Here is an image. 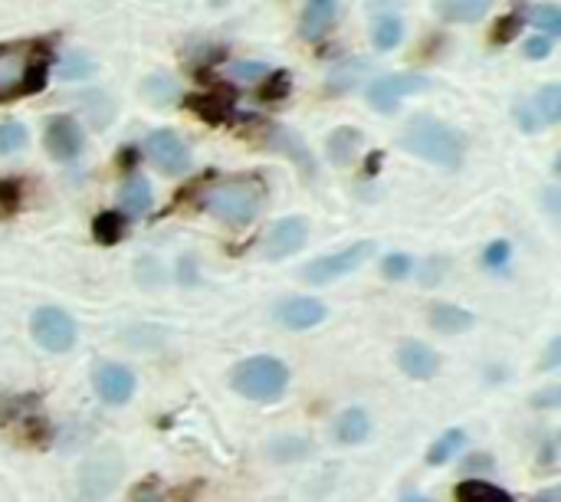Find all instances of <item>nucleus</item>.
I'll list each match as a JSON object with an SVG mask.
<instances>
[{
	"label": "nucleus",
	"instance_id": "obj_1",
	"mask_svg": "<svg viewBox=\"0 0 561 502\" xmlns=\"http://www.w3.org/2000/svg\"><path fill=\"white\" fill-rule=\"evenodd\" d=\"M266 201V187L260 178H227V181H214L204 194H201V207L230 224V227H247L260 217Z\"/></svg>",
	"mask_w": 561,
	"mask_h": 502
},
{
	"label": "nucleus",
	"instance_id": "obj_2",
	"mask_svg": "<svg viewBox=\"0 0 561 502\" xmlns=\"http://www.w3.org/2000/svg\"><path fill=\"white\" fill-rule=\"evenodd\" d=\"M49 49L43 43H3L0 46V102L33 95L46 85Z\"/></svg>",
	"mask_w": 561,
	"mask_h": 502
},
{
	"label": "nucleus",
	"instance_id": "obj_3",
	"mask_svg": "<svg viewBox=\"0 0 561 502\" xmlns=\"http://www.w3.org/2000/svg\"><path fill=\"white\" fill-rule=\"evenodd\" d=\"M401 145H404L411 155H417V158H424V161H431V164H440V168H454V164H460V158H463V141H460V135H457L450 125L437 122V118H414V122L404 128Z\"/></svg>",
	"mask_w": 561,
	"mask_h": 502
},
{
	"label": "nucleus",
	"instance_id": "obj_4",
	"mask_svg": "<svg viewBox=\"0 0 561 502\" xmlns=\"http://www.w3.org/2000/svg\"><path fill=\"white\" fill-rule=\"evenodd\" d=\"M230 385L237 395H243L250 401H276V398H283V391L289 385V372L283 362L260 355V358L240 362L230 375Z\"/></svg>",
	"mask_w": 561,
	"mask_h": 502
},
{
	"label": "nucleus",
	"instance_id": "obj_5",
	"mask_svg": "<svg viewBox=\"0 0 561 502\" xmlns=\"http://www.w3.org/2000/svg\"><path fill=\"white\" fill-rule=\"evenodd\" d=\"M427 89H431V79L421 76V72H388V76H381V79L371 82V89H368V105H371L375 112L391 115V112L401 105V99H408V95H414V92H427Z\"/></svg>",
	"mask_w": 561,
	"mask_h": 502
},
{
	"label": "nucleus",
	"instance_id": "obj_6",
	"mask_svg": "<svg viewBox=\"0 0 561 502\" xmlns=\"http://www.w3.org/2000/svg\"><path fill=\"white\" fill-rule=\"evenodd\" d=\"M371 253H375V243H371V240H362V243H355V247H348V250H342V253L312 260V263L302 270V276H306V283H312V286H325V283H335V279H342V276L355 273L362 263H368Z\"/></svg>",
	"mask_w": 561,
	"mask_h": 502
},
{
	"label": "nucleus",
	"instance_id": "obj_7",
	"mask_svg": "<svg viewBox=\"0 0 561 502\" xmlns=\"http://www.w3.org/2000/svg\"><path fill=\"white\" fill-rule=\"evenodd\" d=\"M30 332L33 339L46 349V352H69L72 342H76V322L72 316H66L62 309H36L33 322H30Z\"/></svg>",
	"mask_w": 561,
	"mask_h": 502
},
{
	"label": "nucleus",
	"instance_id": "obj_8",
	"mask_svg": "<svg viewBox=\"0 0 561 502\" xmlns=\"http://www.w3.org/2000/svg\"><path fill=\"white\" fill-rule=\"evenodd\" d=\"M145 155H148V161H151L158 171H164V174H184V171L191 168V151H187V145L181 141V135L171 132V128L151 132L148 141H145Z\"/></svg>",
	"mask_w": 561,
	"mask_h": 502
},
{
	"label": "nucleus",
	"instance_id": "obj_9",
	"mask_svg": "<svg viewBox=\"0 0 561 502\" xmlns=\"http://www.w3.org/2000/svg\"><path fill=\"white\" fill-rule=\"evenodd\" d=\"M306 240H309V224H306V217H283V220H276V224L270 227V233L263 237L260 253H263L266 260H286V256H293L296 250H302Z\"/></svg>",
	"mask_w": 561,
	"mask_h": 502
},
{
	"label": "nucleus",
	"instance_id": "obj_10",
	"mask_svg": "<svg viewBox=\"0 0 561 502\" xmlns=\"http://www.w3.org/2000/svg\"><path fill=\"white\" fill-rule=\"evenodd\" d=\"M82 141H85V135H82V125H79L76 118L56 115V118L46 122L43 145H46V151H49L56 161H72V158H79Z\"/></svg>",
	"mask_w": 561,
	"mask_h": 502
},
{
	"label": "nucleus",
	"instance_id": "obj_11",
	"mask_svg": "<svg viewBox=\"0 0 561 502\" xmlns=\"http://www.w3.org/2000/svg\"><path fill=\"white\" fill-rule=\"evenodd\" d=\"M95 388L105 404H125L135 391V375L125 365H99L95 372Z\"/></svg>",
	"mask_w": 561,
	"mask_h": 502
},
{
	"label": "nucleus",
	"instance_id": "obj_12",
	"mask_svg": "<svg viewBox=\"0 0 561 502\" xmlns=\"http://www.w3.org/2000/svg\"><path fill=\"white\" fill-rule=\"evenodd\" d=\"M276 319H279L286 329H312V326H319V322L325 319V306H322L319 299L296 296V299L279 303Z\"/></svg>",
	"mask_w": 561,
	"mask_h": 502
},
{
	"label": "nucleus",
	"instance_id": "obj_13",
	"mask_svg": "<svg viewBox=\"0 0 561 502\" xmlns=\"http://www.w3.org/2000/svg\"><path fill=\"white\" fill-rule=\"evenodd\" d=\"M339 16V3L335 0H309L299 20V36L302 39H322Z\"/></svg>",
	"mask_w": 561,
	"mask_h": 502
},
{
	"label": "nucleus",
	"instance_id": "obj_14",
	"mask_svg": "<svg viewBox=\"0 0 561 502\" xmlns=\"http://www.w3.org/2000/svg\"><path fill=\"white\" fill-rule=\"evenodd\" d=\"M398 365H401L404 375L424 381V378H434V375H437L440 358H437L434 349H427V345H421V342H408V345H401V352H398Z\"/></svg>",
	"mask_w": 561,
	"mask_h": 502
},
{
	"label": "nucleus",
	"instance_id": "obj_15",
	"mask_svg": "<svg viewBox=\"0 0 561 502\" xmlns=\"http://www.w3.org/2000/svg\"><path fill=\"white\" fill-rule=\"evenodd\" d=\"M141 95H145L151 105H158V109L178 105V102L184 99L181 82H178L174 76H168V72H151V76H145V79H141Z\"/></svg>",
	"mask_w": 561,
	"mask_h": 502
},
{
	"label": "nucleus",
	"instance_id": "obj_16",
	"mask_svg": "<svg viewBox=\"0 0 561 502\" xmlns=\"http://www.w3.org/2000/svg\"><path fill=\"white\" fill-rule=\"evenodd\" d=\"M118 207L131 217H145L154 207V191L145 178H128L118 191Z\"/></svg>",
	"mask_w": 561,
	"mask_h": 502
},
{
	"label": "nucleus",
	"instance_id": "obj_17",
	"mask_svg": "<svg viewBox=\"0 0 561 502\" xmlns=\"http://www.w3.org/2000/svg\"><path fill=\"white\" fill-rule=\"evenodd\" d=\"M493 0H434V10L447 23H477L490 13Z\"/></svg>",
	"mask_w": 561,
	"mask_h": 502
},
{
	"label": "nucleus",
	"instance_id": "obj_18",
	"mask_svg": "<svg viewBox=\"0 0 561 502\" xmlns=\"http://www.w3.org/2000/svg\"><path fill=\"white\" fill-rule=\"evenodd\" d=\"M368 69H371L368 59H348V62L335 66V69L325 76V92H329V95H345V92H352V89L365 79Z\"/></svg>",
	"mask_w": 561,
	"mask_h": 502
},
{
	"label": "nucleus",
	"instance_id": "obj_19",
	"mask_svg": "<svg viewBox=\"0 0 561 502\" xmlns=\"http://www.w3.org/2000/svg\"><path fill=\"white\" fill-rule=\"evenodd\" d=\"M266 141L273 145V151H283V155H289L296 164H302L306 174H316V164H312L306 145H302L293 132H286V128H279V125H266Z\"/></svg>",
	"mask_w": 561,
	"mask_h": 502
},
{
	"label": "nucleus",
	"instance_id": "obj_20",
	"mask_svg": "<svg viewBox=\"0 0 561 502\" xmlns=\"http://www.w3.org/2000/svg\"><path fill=\"white\" fill-rule=\"evenodd\" d=\"M187 105L201 115V118H207L210 125H220V122H230L233 118V95L230 92H214V95H194V99H187Z\"/></svg>",
	"mask_w": 561,
	"mask_h": 502
},
{
	"label": "nucleus",
	"instance_id": "obj_21",
	"mask_svg": "<svg viewBox=\"0 0 561 502\" xmlns=\"http://www.w3.org/2000/svg\"><path fill=\"white\" fill-rule=\"evenodd\" d=\"M358 148H362V132L358 128H348L345 125V128H335L329 135V161L339 164V168L352 164L355 155H358Z\"/></svg>",
	"mask_w": 561,
	"mask_h": 502
},
{
	"label": "nucleus",
	"instance_id": "obj_22",
	"mask_svg": "<svg viewBox=\"0 0 561 502\" xmlns=\"http://www.w3.org/2000/svg\"><path fill=\"white\" fill-rule=\"evenodd\" d=\"M368 431H371V421H368V414L358 411V408L345 411V414L335 421V437H339L342 444H362V441L368 437Z\"/></svg>",
	"mask_w": 561,
	"mask_h": 502
},
{
	"label": "nucleus",
	"instance_id": "obj_23",
	"mask_svg": "<svg viewBox=\"0 0 561 502\" xmlns=\"http://www.w3.org/2000/svg\"><path fill=\"white\" fill-rule=\"evenodd\" d=\"M431 326L437 332H444V335H457V332H463V329L473 326V316L467 309H457V306H434Z\"/></svg>",
	"mask_w": 561,
	"mask_h": 502
},
{
	"label": "nucleus",
	"instance_id": "obj_24",
	"mask_svg": "<svg viewBox=\"0 0 561 502\" xmlns=\"http://www.w3.org/2000/svg\"><path fill=\"white\" fill-rule=\"evenodd\" d=\"M401 39H404V23H401V16L385 13V16H378V20L371 23V43H375L378 49H394Z\"/></svg>",
	"mask_w": 561,
	"mask_h": 502
},
{
	"label": "nucleus",
	"instance_id": "obj_25",
	"mask_svg": "<svg viewBox=\"0 0 561 502\" xmlns=\"http://www.w3.org/2000/svg\"><path fill=\"white\" fill-rule=\"evenodd\" d=\"M533 105H536V112H539V118H542L546 125L559 122L561 118V85L559 82H549V85H542V89L536 92Z\"/></svg>",
	"mask_w": 561,
	"mask_h": 502
},
{
	"label": "nucleus",
	"instance_id": "obj_26",
	"mask_svg": "<svg viewBox=\"0 0 561 502\" xmlns=\"http://www.w3.org/2000/svg\"><path fill=\"white\" fill-rule=\"evenodd\" d=\"M457 500L460 502H513L510 493H503L500 487L493 483H483V480H470L457 490Z\"/></svg>",
	"mask_w": 561,
	"mask_h": 502
},
{
	"label": "nucleus",
	"instance_id": "obj_27",
	"mask_svg": "<svg viewBox=\"0 0 561 502\" xmlns=\"http://www.w3.org/2000/svg\"><path fill=\"white\" fill-rule=\"evenodd\" d=\"M92 230H95V240L108 247V243H118V240L125 237V220H122V214L105 210V214H99V217H95Z\"/></svg>",
	"mask_w": 561,
	"mask_h": 502
},
{
	"label": "nucleus",
	"instance_id": "obj_28",
	"mask_svg": "<svg viewBox=\"0 0 561 502\" xmlns=\"http://www.w3.org/2000/svg\"><path fill=\"white\" fill-rule=\"evenodd\" d=\"M463 441H467V434L463 431H447L431 450H427V460L434 464V467H440V464H447L450 457H457V450L463 447Z\"/></svg>",
	"mask_w": 561,
	"mask_h": 502
},
{
	"label": "nucleus",
	"instance_id": "obj_29",
	"mask_svg": "<svg viewBox=\"0 0 561 502\" xmlns=\"http://www.w3.org/2000/svg\"><path fill=\"white\" fill-rule=\"evenodd\" d=\"M92 69H95V62L85 53H62V59H59L62 79H85V76H92Z\"/></svg>",
	"mask_w": 561,
	"mask_h": 502
},
{
	"label": "nucleus",
	"instance_id": "obj_30",
	"mask_svg": "<svg viewBox=\"0 0 561 502\" xmlns=\"http://www.w3.org/2000/svg\"><path fill=\"white\" fill-rule=\"evenodd\" d=\"M529 20H533L539 30H546L549 36H556L561 30V7L559 3H536V7L529 10Z\"/></svg>",
	"mask_w": 561,
	"mask_h": 502
},
{
	"label": "nucleus",
	"instance_id": "obj_31",
	"mask_svg": "<svg viewBox=\"0 0 561 502\" xmlns=\"http://www.w3.org/2000/svg\"><path fill=\"white\" fill-rule=\"evenodd\" d=\"M230 79H237V82H260V79H266L270 72H273V66H266V62H256V59H243V62H230Z\"/></svg>",
	"mask_w": 561,
	"mask_h": 502
},
{
	"label": "nucleus",
	"instance_id": "obj_32",
	"mask_svg": "<svg viewBox=\"0 0 561 502\" xmlns=\"http://www.w3.org/2000/svg\"><path fill=\"white\" fill-rule=\"evenodd\" d=\"M23 204V181L20 178H0V217L13 214Z\"/></svg>",
	"mask_w": 561,
	"mask_h": 502
},
{
	"label": "nucleus",
	"instance_id": "obj_33",
	"mask_svg": "<svg viewBox=\"0 0 561 502\" xmlns=\"http://www.w3.org/2000/svg\"><path fill=\"white\" fill-rule=\"evenodd\" d=\"M26 145V128L20 122H3L0 125V155H13Z\"/></svg>",
	"mask_w": 561,
	"mask_h": 502
},
{
	"label": "nucleus",
	"instance_id": "obj_34",
	"mask_svg": "<svg viewBox=\"0 0 561 502\" xmlns=\"http://www.w3.org/2000/svg\"><path fill=\"white\" fill-rule=\"evenodd\" d=\"M286 95H289V72H286V69H273L266 89L260 92V99H263V102H279V99H286Z\"/></svg>",
	"mask_w": 561,
	"mask_h": 502
},
{
	"label": "nucleus",
	"instance_id": "obj_35",
	"mask_svg": "<svg viewBox=\"0 0 561 502\" xmlns=\"http://www.w3.org/2000/svg\"><path fill=\"white\" fill-rule=\"evenodd\" d=\"M309 450H312V447H309L306 441H296V437H286V441H276L270 454H273L276 460H283V464H289V460H299V457H306Z\"/></svg>",
	"mask_w": 561,
	"mask_h": 502
},
{
	"label": "nucleus",
	"instance_id": "obj_36",
	"mask_svg": "<svg viewBox=\"0 0 561 502\" xmlns=\"http://www.w3.org/2000/svg\"><path fill=\"white\" fill-rule=\"evenodd\" d=\"M523 16L519 13H506L500 23H496V30H493V43L496 46H503V43H510V39H516L519 36V30H523Z\"/></svg>",
	"mask_w": 561,
	"mask_h": 502
},
{
	"label": "nucleus",
	"instance_id": "obj_37",
	"mask_svg": "<svg viewBox=\"0 0 561 502\" xmlns=\"http://www.w3.org/2000/svg\"><path fill=\"white\" fill-rule=\"evenodd\" d=\"M516 122H519V128H523V132H542V128H546V122L539 118V112H536L533 99L516 105Z\"/></svg>",
	"mask_w": 561,
	"mask_h": 502
},
{
	"label": "nucleus",
	"instance_id": "obj_38",
	"mask_svg": "<svg viewBox=\"0 0 561 502\" xmlns=\"http://www.w3.org/2000/svg\"><path fill=\"white\" fill-rule=\"evenodd\" d=\"M381 270H385L388 279H404V276L414 270V263H411V256H404V253H391V256H385Z\"/></svg>",
	"mask_w": 561,
	"mask_h": 502
},
{
	"label": "nucleus",
	"instance_id": "obj_39",
	"mask_svg": "<svg viewBox=\"0 0 561 502\" xmlns=\"http://www.w3.org/2000/svg\"><path fill=\"white\" fill-rule=\"evenodd\" d=\"M552 49H556V39L552 36H533L526 43V56L529 59H546V56H552Z\"/></svg>",
	"mask_w": 561,
	"mask_h": 502
},
{
	"label": "nucleus",
	"instance_id": "obj_40",
	"mask_svg": "<svg viewBox=\"0 0 561 502\" xmlns=\"http://www.w3.org/2000/svg\"><path fill=\"white\" fill-rule=\"evenodd\" d=\"M506 260H510V243H503V240H496V243L486 250V256H483V263H486V266H493V270H496V266H503Z\"/></svg>",
	"mask_w": 561,
	"mask_h": 502
},
{
	"label": "nucleus",
	"instance_id": "obj_41",
	"mask_svg": "<svg viewBox=\"0 0 561 502\" xmlns=\"http://www.w3.org/2000/svg\"><path fill=\"white\" fill-rule=\"evenodd\" d=\"M131 502H164V497H161V490H158L154 483H145V487L135 490Z\"/></svg>",
	"mask_w": 561,
	"mask_h": 502
},
{
	"label": "nucleus",
	"instance_id": "obj_42",
	"mask_svg": "<svg viewBox=\"0 0 561 502\" xmlns=\"http://www.w3.org/2000/svg\"><path fill=\"white\" fill-rule=\"evenodd\" d=\"M463 470H470V474H480V470H493V457L490 454H473L467 464H463Z\"/></svg>",
	"mask_w": 561,
	"mask_h": 502
},
{
	"label": "nucleus",
	"instance_id": "obj_43",
	"mask_svg": "<svg viewBox=\"0 0 561 502\" xmlns=\"http://www.w3.org/2000/svg\"><path fill=\"white\" fill-rule=\"evenodd\" d=\"M559 355H561V342L556 339L552 345H549V355H546V362H542V368L546 372H552V368H559Z\"/></svg>",
	"mask_w": 561,
	"mask_h": 502
},
{
	"label": "nucleus",
	"instance_id": "obj_44",
	"mask_svg": "<svg viewBox=\"0 0 561 502\" xmlns=\"http://www.w3.org/2000/svg\"><path fill=\"white\" fill-rule=\"evenodd\" d=\"M561 401V388H552V391H546V395H539L536 398V408H556Z\"/></svg>",
	"mask_w": 561,
	"mask_h": 502
},
{
	"label": "nucleus",
	"instance_id": "obj_45",
	"mask_svg": "<svg viewBox=\"0 0 561 502\" xmlns=\"http://www.w3.org/2000/svg\"><path fill=\"white\" fill-rule=\"evenodd\" d=\"M191 273L197 276V270H194L191 256H184V260H181V283H184V286H191V283H194V279H191Z\"/></svg>",
	"mask_w": 561,
	"mask_h": 502
},
{
	"label": "nucleus",
	"instance_id": "obj_46",
	"mask_svg": "<svg viewBox=\"0 0 561 502\" xmlns=\"http://www.w3.org/2000/svg\"><path fill=\"white\" fill-rule=\"evenodd\" d=\"M401 502H431V500H424V497H417V493H408Z\"/></svg>",
	"mask_w": 561,
	"mask_h": 502
}]
</instances>
